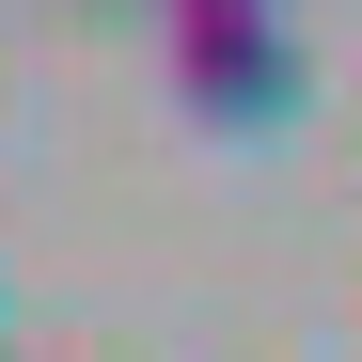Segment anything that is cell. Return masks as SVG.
Listing matches in <instances>:
<instances>
[{
	"label": "cell",
	"instance_id": "obj_1",
	"mask_svg": "<svg viewBox=\"0 0 362 362\" xmlns=\"http://www.w3.org/2000/svg\"><path fill=\"white\" fill-rule=\"evenodd\" d=\"M173 95H189L205 127H268V110L299 95L284 32H268V0H236V16H173Z\"/></svg>",
	"mask_w": 362,
	"mask_h": 362
}]
</instances>
